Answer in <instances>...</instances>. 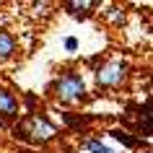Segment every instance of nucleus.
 Masks as SVG:
<instances>
[{
    "instance_id": "1",
    "label": "nucleus",
    "mask_w": 153,
    "mask_h": 153,
    "mask_svg": "<svg viewBox=\"0 0 153 153\" xmlns=\"http://www.w3.org/2000/svg\"><path fill=\"white\" fill-rule=\"evenodd\" d=\"M13 135L26 140V143H34V145H42V143H49L52 137L57 135V127L44 117V114H29L13 127Z\"/></svg>"
},
{
    "instance_id": "2",
    "label": "nucleus",
    "mask_w": 153,
    "mask_h": 153,
    "mask_svg": "<svg viewBox=\"0 0 153 153\" xmlns=\"http://www.w3.org/2000/svg\"><path fill=\"white\" fill-rule=\"evenodd\" d=\"M52 91H55L57 101H62V104H78V101L86 99V81H83L81 73L65 70L62 75L55 81Z\"/></svg>"
},
{
    "instance_id": "3",
    "label": "nucleus",
    "mask_w": 153,
    "mask_h": 153,
    "mask_svg": "<svg viewBox=\"0 0 153 153\" xmlns=\"http://www.w3.org/2000/svg\"><path fill=\"white\" fill-rule=\"evenodd\" d=\"M127 70L130 65L125 60H112V62H106L104 68H99L96 70V83L99 88H120L125 78H127Z\"/></svg>"
},
{
    "instance_id": "4",
    "label": "nucleus",
    "mask_w": 153,
    "mask_h": 153,
    "mask_svg": "<svg viewBox=\"0 0 153 153\" xmlns=\"http://www.w3.org/2000/svg\"><path fill=\"white\" fill-rule=\"evenodd\" d=\"M18 114V99L16 94H10V91H0V117L3 120H10V117H16Z\"/></svg>"
},
{
    "instance_id": "5",
    "label": "nucleus",
    "mask_w": 153,
    "mask_h": 153,
    "mask_svg": "<svg viewBox=\"0 0 153 153\" xmlns=\"http://www.w3.org/2000/svg\"><path fill=\"white\" fill-rule=\"evenodd\" d=\"M16 55V39L8 31H0V62H5Z\"/></svg>"
},
{
    "instance_id": "6",
    "label": "nucleus",
    "mask_w": 153,
    "mask_h": 153,
    "mask_svg": "<svg viewBox=\"0 0 153 153\" xmlns=\"http://www.w3.org/2000/svg\"><path fill=\"white\" fill-rule=\"evenodd\" d=\"M65 8L70 10L73 16H81V13H88V10H94V8H99V3H94V0H83V3H65Z\"/></svg>"
},
{
    "instance_id": "7",
    "label": "nucleus",
    "mask_w": 153,
    "mask_h": 153,
    "mask_svg": "<svg viewBox=\"0 0 153 153\" xmlns=\"http://www.w3.org/2000/svg\"><path fill=\"white\" fill-rule=\"evenodd\" d=\"M104 16L109 18V21H112L114 26H122V24H125V10H120L117 5H112L109 10H104Z\"/></svg>"
},
{
    "instance_id": "8",
    "label": "nucleus",
    "mask_w": 153,
    "mask_h": 153,
    "mask_svg": "<svg viewBox=\"0 0 153 153\" xmlns=\"http://www.w3.org/2000/svg\"><path fill=\"white\" fill-rule=\"evenodd\" d=\"M112 135L117 137V140H120L122 145H127V148H135V145H137V140H132V137H130L127 132H125V130H114Z\"/></svg>"
},
{
    "instance_id": "9",
    "label": "nucleus",
    "mask_w": 153,
    "mask_h": 153,
    "mask_svg": "<svg viewBox=\"0 0 153 153\" xmlns=\"http://www.w3.org/2000/svg\"><path fill=\"white\" fill-rule=\"evenodd\" d=\"M86 148H88L91 153H112V148H109V145H104L101 140H88V143H86Z\"/></svg>"
},
{
    "instance_id": "10",
    "label": "nucleus",
    "mask_w": 153,
    "mask_h": 153,
    "mask_svg": "<svg viewBox=\"0 0 153 153\" xmlns=\"http://www.w3.org/2000/svg\"><path fill=\"white\" fill-rule=\"evenodd\" d=\"M65 49H68V52H75V49H78V39H75V36H68V39H65Z\"/></svg>"
}]
</instances>
